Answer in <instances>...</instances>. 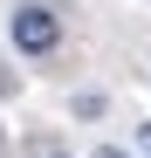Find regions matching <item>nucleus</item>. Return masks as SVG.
<instances>
[{"label": "nucleus", "instance_id": "obj_1", "mask_svg": "<svg viewBox=\"0 0 151 158\" xmlns=\"http://www.w3.org/2000/svg\"><path fill=\"white\" fill-rule=\"evenodd\" d=\"M55 41H62V21H55V7H41V0L14 7V48H21V55H48Z\"/></svg>", "mask_w": 151, "mask_h": 158}, {"label": "nucleus", "instance_id": "obj_3", "mask_svg": "<svg viewBox=\"0 0 151 158\" xmlns=\"http://www.w3.org/2000/svg\"><path fill=\"white\" fill-rule=\"evenodd\" d=\"M144 151H151V124H144Z\"/></svg>", "mask_w": 151, "mask_h": 158}, {"label": "nucleus", "instance_id": "obj_2", "mask_svg": "<svg viewBox=\"0 0 151 158\" xmlns=\"http://www.w3.org/2000/svg\"><path fill=\"white\" fill-rule=\"evenodd\" d=\"M96 158H124V151H117V144H103V151H96Z\"/></svg>", "mask_w": 151, "mask_h": 158}]
</instances>
